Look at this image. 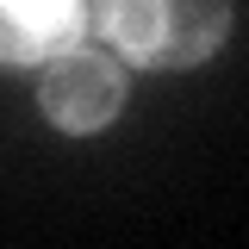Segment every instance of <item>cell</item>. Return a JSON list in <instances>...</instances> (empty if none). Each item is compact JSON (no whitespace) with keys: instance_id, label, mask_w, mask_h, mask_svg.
Here are the masks:
<instances>
[{"instance_id":"cell-2","label":"cell","mask_w":249,"mask_h":249,"mask_svg":"<svg viewBox=\"0 0 249 249\" xmlns=\"http://www.w3.org/2000/svg\"><path fill=\"white\" fill-rule=\"evenodd\" d=\"M131 106V69L112 50H88V37L62 56L37 62V112L62 137H100Z\"/></svg>"},{"instance_id":"cell-1","label":"cell","mask_w":249,"mask_h":249,"mask_svg":"<svg viewBox=\"0 0 249 249\" xmlns=\"http://www.w3.org/2000/svg\"><path fill=\"white\" fill-rule=\"evenodd\" d=\"M88 31L124 69L175 75L212 62L231 44L237 6L231 0H88Z\"/></svg>"},{"instance_id":"cell-3","label":"cell","mask_w":249,"mask_h":249,"mask_svg":"<svg viewBox=\"0 0 249 249\" xmlns=\"http://www.w3.org/2000/svg\"><path fill=\"white\" fill-rule=\"evenodd\" d=\"M88 37V0H0V69H37Z\"/></svg>"}]
</instances>
